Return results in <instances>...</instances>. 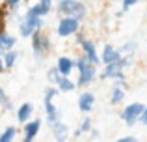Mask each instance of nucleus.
I'll use <instances>...</instances> for the list:
<instances>
[{
    "label": "nucleus",
    "instance_id": "nucleus-1",
    "mask_svg": "<svg viewBox=\"0 0 147 142\" xmlns=\"http://www.w3.org/2000/svg\"><path fill=\"white\" fill-rule=\"evenodd\" d=\"M56 11L60 15H67V17H75L78 21H84L88 17V7L80 0H60L56 4Z\"/></svg>",
    "mask_w": 147,
    "mask_h": 142
},
{
    "label": "nucleus",
    "instance_id": "nucleus-2",
    "mask_svg": "<svg viewBox=\"0 0 147 142\" xmlns=\"http://www.w3.org/2000/svg\"><path fill=\"white\" fill-rule=\"evenodd\" d=\"M132 64V56L130 54H121V58L115 60L112 64L104 66V71L100 73V79H114V80H125V67Z\"/></svg>",
    "mask_w": 147,
    "mask_h": 142
},
{
    "label": "nucleus",
    "instance_id": "nucleus-3",
    "mask_svg": "<svg viewBox=\"0 0 147 142\" xmlns=\"http://www.w3.org/2000/svg\"><path fill=\"white\" fill-rule=\"evenodd\" d=\"M75 67L78 69V80H76V86H90L95 79H97V66H93L91 62H88L86 58H78L75 60Z\"/></svg>",
    "mask_w": 147,
    "mask_h": 142
},
{
    "label": "nucleus",
    "instance_id": "nucleus-4",
    "mask_svg": "<svg viewBox=\"0 0 147 142\" xmlns=\"http://www.w3.org/2000/svg\"><path fill=\"white\" fill-rule=\"evenodd\" d=\"M32 52H34V58L36 62H41L45 58V54L50 51V39L47 34H43L41 30H36L32 34Z\"/></svg>",
    "mask_w": 147,
    "mask_h": 142
},
{
    "label": "nucleus",
    "instance_id": "nucleus-5",
    "mask_svg": "<svg viewBox=\"0 0 147 142\" xmlns=\"http://www.w3.org/2000/svg\"><path fill=\"white\" fill-rule=\"evenodd\" d=\"M41 28H43V17H36V15L28 13V11L19 21V34L22 37H30L36 30H41Z\"/></svg>",
    "mask_w": 147,
    "mask_h": 142
},
{
    "label": "nucleus",
    "instance_id": "nucleus-6",
    "mask_svg": "<svg viewBox=\"0 0 147 142\" xmlns=\"http://www.w3.org/2000/svg\"><path fill=\"white\" fill-rule=\"evenodd\" d=\"M78 30H80V21L75 19V17H67V15H63V17L58 21V26H56V34L60 37L75 36Z\"/></svg>",
    "mask_w": 147,
    "mask_h": 142
},
{
    "label": "nucleus",
    "instance_id": "nucleus-7",
    "mask_svg": "<svg viewBox=\"0 0 147 142\" xmlns=\"http://www.w3.org/2000/svg\"><path fill=\"white\" fill-rule=\"evenodd\" d=\"M144 103H138V101H134V103H130V105H127L125 109L121 110V120L125 122L129 127H132V125H136L138 124V120H140V114L144 112Z\"/></svg>",
    "mask_w": 147,
    "mask_h": 142
},
{
    "label": "nucleus",
    "instance_id": "nucleus-8",
    "mask_svg": "<svg viewBox=\"0 0 147 142\" xmlns=\"http://www.w3.org/2000/svg\"><path fill=\"white\" fill-rule=\"evenodd\" d=\"M80 49H82V56L88 60V62H91L93 66H100V56H99L97 47H95L93 41L84 39L82 43H80Z\"/></svg>",
    "mask_w": 147,
    "mask_h": 142
},
{
    "label": "nucleus",
    "instance_id": "nucleus-9",
    "mask_svg": "<svg viewBox=\"0 0 147 142\" xmlns=\"http://www.w3.org/2000/svg\"><path fill=\"white\" fill-rule=\"evenodd\" d=\"M28 13L36 15V17H45V15H49L50 11H52V0H37L34 6H30Z\"/></svg>",
    "mask_w": 147,
    "mask_h": 142
},
{
    "label": "nucleus",
    "instance_id": "nucleus-10",
    "mask_svg": "<svg viewBox=\"0 0 147 142\" xmlns=\"http://www.w3.org/2000/svg\"><path fill=\"white\" fill-rule=\"evenodd\" d=\"M50 129H52V137L56 142H67L69 135H71V131H69V125L63 124V122H56L54 125H50Z\"/></svg>",
    "mask_w": 147,
    "mask_h": 142
},
{
    "label": "nucleus",
    "instance_id": "nucleus-11",
    "mask_svg": "<svg viewBox=\"0 0 147 142\" xmlns=\"http://www.w3.org/2000/svg\"><path fill=\"white\" fill-rule=\"evenodd\" d=\"M119 58H121V52H119V49H115L114 45H104L102 47V52H100V64H102V66L112 64Z\"/></svg>",
    "mask_w": 147,
    "mask_h": 142
},
{
    "label": "nucleus",
    "instance_id": "nucleus-12",
    "mask_svg": "<svg viewBox=\"0 0 147 142\" xmlns=\"http://www.w3.org/2000/svg\"><path fill=\"white\" fill-rule=\"evenodd\" d=\"M93 105H95V95L91 92H82L78 95V110L80 112H84V114L91 112Z\"/></svg>",
    "mask_w": 147,
    "mask_h": 142
},
{
    "label": "nucleus",
    "instance_id": "nucleus-13",
    "mask_svg": "<svg viewBox=\"0 0 147 142\" xmlns=\"http://www.w3.org/2000/svg\"><path fill=\"white\" fill-rule=\"evenodd\" d=\"M32 114H34V105L30 101H26V103H22L21 107L17 109V122L19 124H22L24 125L26 122L32 118Z\"/></svg>",
    "mask_w": 147,
    "mask_h": 142
},
{
    "label": "nucleus",
    "instance_id": "nucleus-14",
    "mask_svg": "<svg viewBox=\"0 0 147 142\" xmlns=\"http://www.w3.org/2000/svg\"><path fill=\"white\" fill-rule=\"evenodd\" d=\"M45 103V116H47V124L54 125L56 122H60V110L56 109L54 101H43Z\"/></svg>",
    "mask_w": 147,
    "mask_h": 142
},
{
    "label": "nucleus",
    "instance_id": "nucleus-15",
    "mask_svg": "<svg viewBox=\"0 0 147 142\" xmlns=\"http://www.w3.org/2000/svg\"><path fill=\"white\" fill-rule=\"evenodd\" d=\"M17 45V37L7 34L6 30H0V52H6L11 51V49Z\"/></svg>",
    "mask_w": 147,
    "mask_h": 142
},
{
    "label": "nucleus",
    "instance_id": "nucleus-16",
    "mask_svg": "<svg viewBox=\"0 0 147 142\" xmlns=\"http://www.w3.org/2000/svg\"><path fill=\"white\" fill-rule=\"evenodd\" d=\"M56 67L60 69L61 75L69 77V75H71V71L75 69V60H71L69 56H60V58L56 60Z\"/></svg>",
    "mask_w": 147,
    "mask_h": 142
},
{
    "label": "nucleus",
    "instance_id": "nucleus-17",
    "mask_svg": "<svg viewBox=\"0 0 147 142\" xmlns=\"http://www.w3.org/2000/svg\"><path fill=\"white\" fill-rule=\"evenodd\" d=\"M39 129H41V120H28L24 124V137L34 140L39 133Z\"/></svg>",
    "mask_w": 147,
    "mask_h": 142
},
{
    "label": "nucleus",
    "instance_id": "nucleus-18",
    "mask_svg": "<svg viewBox=\"0 0 147 142\" xmlns=\"http://www.w3.org/2000/svg\"><path fill=\"white\" fill-rule=\"evenodd\" d=\"M123 99H125L123 80H117V82H115V86L112 88V94H110V105H119Z\"/></svg>",
    "mask_w": 147,
    "mask_h": 142
},
{
    "label": "nucleus",
    "instance_id": "nucleus-19",
    "mask_svg": "<svg viewBox=\"0 0 147 142\" xmlns=\"http://www.w3.org/2000/svg\"><path fill=\"white\" fill-rule=\"evenodd\" d=\"M56 88H58V92H63V94H71V92H75L76 90V82H73L71 80V77H61L60 79V82L56 84Z\"/></svg>",
    "mask_w": 147,
    "mask_h": 142
},
{
    "label": "nucleus",
    "instance_id": "nucleus-20",
    "mask_svg": "<svg viewBox=\"0 0 147 142\" xmlns=\"http://www.w3.org/2000/svg\"><path fill=\"white\" fill-rule=\"evenodd\" d=\"M17 58H19V52L15 51V49H11V51H6V52H2L4 67H6V69H11V67L15 66V62H17Z\"/></svg>",
    "mask_w": 147,
    "mask_h": 142
},
{
    "label": "nucleus",
    "instance_id": "nucleus-21",
    "mask_svg": "<svg viewBox=\"0 0 147 142\" xmlns=\"http://www.w3.org/2000/svg\"><path fill=\"white\" fill-rule=\"evenodd\" d=\"M17 135V127L15 125H7L2 133H0V142H13Z\"/></svg>",
    "mask_w": 147,
    "mask_h": 142
},
{
    "label": "nucleus",
    "instance_id": "nucleus-22",
    "mask_svg": "<svg viewBox=\"0 0 147 142\" xmlns=\"http://www.w3.org/2000/svg\"><path fill=\"white\" fill-rule=\"evenodd\" d=\"M61 77H63V75L60 73V69H58L56 66H54V67H50V69L47 71V80H49L50 84H52V86H56V84L60 82V79H61Z\"/></svg>",
    "mask_w": 147,
    "mask_h": 142
},
{
    "label": "nucleus",
    "instance_id": "nucleus-23",
    "mask_svg": "<svg viewBox=\"0 0 147 142\" xmlns=\"http://www.w3.org/2000/svg\"><path fill=\"white\" fill-rule=\"evenodd\" d=\"M0 107H4V110H11V109H13L11 99L7 97V94L2 90V86H0Z\"/></svg>",
    "mask_w": 147,
    "mask_h": 142
},
{
    "label": "nucleus",
    "instance_id": "nucleus-24",
    "mask_svg": "<svg viewBox=\"0 0 147 142\" xmlns=\"http://www.w3.org/2000/svg\"><path fill=\"white\" fill-rule=\"evenodd\" d=\"M56 94H58V88L56 86H50L45 90V95H43V101H54V97H56Z\"/></svg>",
    "mask_w": 147,
    "mask_h": 142
},
{
    "label": "nucleus",
    "instance_id": "nucleus-25",
    "mask_svg": "<svg viewBox=\"0 0 147 142\" xmlns=\"http://www.w3.org/2000/svg\"><path fill=\"white\" fill-rule=\"evenodd\" d=\"M91 127H93V125H91V118H90V116H86L82 122H80V127H78V129L82 131V135H86V133H90V131H91Z\"/></svg>",
    "mask_w": 147,
    "mask_h": 142
},
{
    "label": "nucleus",
    "instance_id": "nucleus-26",
    "mask_svg": "<svg viewBox=\"0 0 147 142\" xmlns=\"http://www.w3.org/2000/svg\"><path fill=\"white\" fill-rule=\"evenodd\" d=\"M134 49H136V41H127V43L119 49V52H121V54H129V52L134 51Z\"/></svg>",
    "mask_w": 147,
    "mask_h": 142
},
{
    "label": "nucleus",
    "instance_id": "nucleus-27",
    "mask_svg": "<svg viewBox=\"0 0 147 142\" xmlns=\"http://www.w3.org/2000/svg\"><path fill=\"white\" fill-rule=\"evenodd\" d=\"M22 0H4V6H6L7 11H15L19 6H21Z\"/></svg>",
    "mask_w": 147,
    "mask_h": 142
},
{
    "label": "nucleus",
    "instance_id": "nucleus-28",
    "mask_svg": "<svg viewBox=\"0 0 147 142\" xmlns=\"http://www.w3.org/2000/svg\"><path fill=\"white\" fill-rule=\"evenodd\" d=\"M136 4H138V0H121V11H129Z\"/></svg>",
    "mask_w": 147,
    "mask_h": 142
},
{
    "label": "nucleus",
    "instance_id": "nucleus-29",
    "mask_svg": "<svg viewBox=\"0 0 147 142\" xmlns=\"http://www.w3.org/2000/svg\"><path fill=\"white\" fill-rule=\"evenodd\" d=\"M138 122H140V124H144V125H147V105L144 107V112L140 114V120H138Z\"/></svg>",
    "mask_w": 147,
    "mask_h": 142
},
{
    "label": "nucleus",
    "instance_id": "nucleus-30",
    "mask_svg": "<svg viewBox=\"0 0 147 142\" xmlns=\"http://www.w3.org/2000/svg\"><path fill=\"white\" fill-rule=\"evenodd\" d=\"M115 142H140V140L136 137H121V139H117Z\"/></svg>",
    "mask_w": 147,
    "mask_h": 142
},
{
    "label": "nucleus",
    "instance_id": "nucleus-31",
    "mask_svg": "<svg viewBox=\"0 0 147 142\" xmlns=\"http://www.w3.org/2000/svg\"><path fill=\"white\" fill-rule=\"evenodd\" d=\"M90 135H91V139H99V137H100V133L97 131V129H93V127H91V131H90Z\"/></svg>",
    "mask_w": 147,
    "mask_h": 142
},
{
    "label": "nucleus",
    "instance_id": "nucleus-32",
    "mask_svg": "<svg viewBox=\"0 0 147 142\" xmlns=\"http://www.w3.org/2000/svg\"><path fill=\"white\" fill-rule=\"evenodd\" d=\"M75 36H76V43H82V41L86 39V37H84V34H80V32H76Z\"/></svg>",
    "mask_w": 147,
    "mask_h": 142
},
{
    "label": "nucleus",
    "instance_id": "nucleus-33",
    "mask_svg": "<svg viewBox=\"0 0 147 142\" xmlns=\"http://www.w3.org/2000/svg\"><path fill=\"white\" fill-rule=\"evenodd\" d=\"M82 137V131L80 129H75V133H73V139H80Z\"/></svg>",
    "mask_w": 147,
    "mask_h": 142
},
{
    "label": "nucleus",
    "instance_id": "nucleus-34",
    "mask_svg": "<svg viewBox=\"0 0 147 142\" xmlns=\"http://www.w3.org/2000/svg\"><path fill=\"white\" fill-rule=\"evenodd\" d=\"M6 67H4V60H2V56H0V73H2Z\"/></svg>",
    "mask_w": 147,
    "mask_h": 142
},
{
    "label": "nucleus",
    "instance_id": "nucleus-35",
    "mask_svg": "<svg viewBox=\"0 0 147 142\" xmlns=\"http://www.w3.org/2000/svg\"><path fill=\"white\" fill-rule=\"evenodd\" d=\"M22 142H32V140H30V139H26V137H24V139H22Z\"/></svg>",
    "mask_w": 147,
    "mask_h": 142
}]
</instances>
